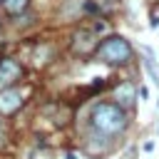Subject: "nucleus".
Instances as JSON below:
<instances>
[{
  "instance_id": "f257e3e1",
  "label": "nucleus",
  "mask_w": 159,
  "mask_h": 159,
  "mask_svg": "<svg viewBox=\"0 0 159 159\" xmlns=\"http://www.w3.org/2000/svg\"><path fill=\"white\" fill-rule=\"evenodd\" d=\"M87 122H89L92 134L104 137V139L117 137L129 124L127 112H124V107L119 102H97V104H92L89 114H87Z\"/></svg>"
},
{
  "instance_id": "f03ea898",
  "label": "nucleus",
  "mask_w": 159,
  "mask_h": 159,
  "mask_svg": "<svg viewBox=\"0 0 159 159\" xmlns=\"http://www.w3.org/2000/svg\"><path fill=\"white\" fill-rule=\"evenodd\" d=\"M99 57L109 65H124L132 60V45L119 35H109L99 45Z\"/></svg>"
},
{
  "instance_id": "7ed1b4c3",
  "label": "nucleus",
  "mask_w": 159,
  "mask_h": 159,
  "mask_svg": "<svg viewBox=\"0 0 159 159\" xmlns=\"http://www.w3.org/2000/svg\"><path fill=\"white\" fill-rule=\"evenodd\" d=\"M20 104H22L20 92H15V89H10V87H5V89L0 92V112H2V114L17 112V109H20Z\"/></svg>"
},
{
  "instance_id": "20e7f679",
  "label": "nucleus",
  "mask_w": 159,
  "mask_h": 159,
  "mask_svg": "<svg viewBox=\"0 0 159 159\" xmlns=\"http://www.w3.org/2000/svg\"><path fill=\"white\" fill-rule=\"evenodd\" d=\"M17 77H20V65L15 60H2L0 62V84H10Z\"/></svg>"
},
{
  "instance_id": "39448f33",
  "label": "nucleus",
  "mask_w": 159,
  "mask_h": 159,
  "mask_svg": "<svg viewBox=\"0 0 159 159\" xmlns=\"http://www.w3.org/2000/svg\"><path fill=\"white\" fill-rule=\"evenodd\" d=\"M5 2V10L10 15H20L25 7H27V0H2Z\"/></svg>"
},
{
  "instance_id": "423d86ee",
  "label": "nucleus",
  "mask_w": 159,
  "mask_h": 159,
  "mask_svg": "<svg viewBox=\"0 0 159 159\" xmlns=\"http://www.w3.org/2000/svg\"><path fill=\"white\" fill-rule=\"evenodd\" d=\"M144 70H147V75H149V80L159 87V70H157V65H154V57H149V60H144Z\"/></svg>"
},
{
  "instance_id": "0eeeda50",
  "label": "nucleus",
  "mask_w": 159,
  "mask_h": 159,
  "mask_svg": "<svg viewBox=\"0 0 159 159\" xmlns=\"http://www.w3.org/2000/svg\"><path fill=\"white\" fill-rule=\"evenodd\" d=\"M117 99H119L122 104H132V87H129V84H122L119 92H117Z\"/></svg>"
},
{
  "instance_id": "6e6552de",
  "label": "nucleus",
  "mask_w": 159,
  "mask_h": 159,
  "mask_svg": "<svg viewBox=\"0 0 159 159\" xmlns=\"http://www.w3.org/2000/svg\"><path fill=\"white\" fill-rule=\"evenodd\" d=\"M142 149H144V152H154V142H144Z\"/></svg>"
},
{
  "instance_id": "1a4fd4ad",
  "label": "nucleus",
  "mask_w": 159,
  "mask_h": 159,
  "mask_svg": "<svg viewBox=\"0 0 159 159\" xmlns=\"http://www.w3.org/2000/svg\"><path fill=\"white\" fill-rule=\"evenodd\" d=\"M149 25H152V27H159V17H157V15H154V17H152V20H149Z\"/></svg>"
},
{
  "instance_id": "9d476101",
  "label": "nucleus",
  "mask_w": 159,
  "mask_h": 159,
  "mask_svg": "<svg viewBox=\"0 0 159 159\" xmlns=\"http://www.w3.org/2000/svg\"><path fill=\"white\" fill-rule=\"evenodd\" d=\"M139 97H142V99H147V97H149V92H147V87H142V89H139Z\"/></svg>"
},
{
  "instance_id": "9b49d317",
  "label": "nucleus",
  "mask_w": 159,
  "mask_h": 159,
  "mask_svg": "<svg viewBox=\"0 0 159 159\" xmlns=\"http://www.w3.org/2000/svg\"><path fill=\"white\" fill-rule=\"evenodd\" d=\"M65 159H77V157H75V154H67V157H65Z\"/></svg>"
},
{
  "instance_id": "f8f14e48",
  "label": "nucleus",
  "mask_w": 159,
  "mask_h": 159,
  "mask_svg": "<svg viewBox=\"0 0 159 159\" xmlns=\"http://www.w3.org/2000/svg\"><path fill=\"white\" fill-rule=\"evenodd\" d=\"M157 107H159V102H157Z\"/></svg>"
}]
</instances>
